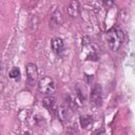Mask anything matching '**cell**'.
Returning <instances> with one entry per match:
<instances>
[{
  "instance_id": "6da1fadb",
  "label": "cell",
  "mask_w": 135,
  "mask_h": 135,
  "mask_svg": "<svg viewBox=\"0 0 135 135\" xmlns=\"http://www.w3.org/2000/svg\"><path fill=\"white\" fill-rule=\"evenodd\" d=\"M123 38H124L123 32L119 27H113L107 33V39L109 42V46L113 51H117L120 47L123 41Z\"/></svg>"
},
{
  "instance_id": "7a4b0ae2",
  "label": "cell",
  "mask_w": 135,
  "mask_h": 135,
  "mask_svg": "<svg viewBox=\"0 0 135 135\" xmlns=\"http://www.w3.org/2000/svg\"><path fill=\"white\" fill-rule=\"evenodd\" d=\"M38 89L43 94H53L56 90L55 82L50 77H42L38 81Z\"/></svg>"
},
{
  "instance_id": "3957f363",
  "label": "cell",
  "mask_w": 135,
  "mask_h": 135,
  "mask_svg": "<svg viewBox=\"0 0 135 135\" xmlns=\"http://www.w3.org/2000/svg\"><path fill=\"white\" fill-rule=\"evenodd\" d=\"M90 100L91 103L94 104L95 107H100L102 104V89L100 84L98 83L94 84L90 94Z\"/></svg>"
},
{
  "instance_id": "277c9868",
  "label": "cell",
  "mask_w": 135,
  "mask_h": 135,
  "mask_svg": "<svg viewBox=\"0 0 135 135\" xmlns=\"http://www.w3.org/2000/svg\"><path fill=\"white\" fill-rule=\"evenodd\" d=\"M56 114H57L58 119H59L61 122L65 123V122H68V121L70 120V118H71V116H72V111H71V108H70L69 105L62 104V105H59V107L57 108Z\"/></svg>"
},
{
  "instance_id": "5b68a950",
  "label": "cell",
  "mask_w": 135,
  "mask_h": 135,
  "mask_svg": "<svg viewBox=\"0 0 135 135\" xmlns=\"http://www.w3.org/2000/svg\"><path fill=\"white\" fill-rule=\"evenodd\" d=\"M26 70V76H27V80L30 82H35L37 77H38V70L37 66L34 63H27L25 66Z\"/></svg>"
},
{
  "instance_id": "8992f818",
  "label": "cell",
  "mask_w": 135,
  "mask_h": 135,
  "mask_svg": "<svg viewBox=\"0 0 135 135\" xmlns=\"http://www.w3.org/2000/svg\"><path fill=\"white\" fill-rule=\"evenodd\" d=\"M66 11H68V15H69L70 17H73V18L77 17V16L79 15V13H80V5H79V2H78L77 0H72V1L70 2V4L68 5Z\"/></svg>"
},
{
  "instance_id": "52a82bcc",
  "label": "cell",
  "mask_w": 135,
  "mask_h": 135,
  "mask_svg": "<svg viewBox=\"0 0 135 135\" xmlns=\"http://www.w3.org/2000/svg\"><path fill=\"white\" fill-rule=\"evenodd\" d=\"M51 46H52V50L56 54H61L63 52V50H64V42H63V40L61 38L55 37L51 41Z\"/></svg>"
},
{
  "instance_id": "ba28073f",
  "label": "cell",
  "mask_w": 135,
  "mask_h": 135,
  "mask_svg": "<svg viewBox=\"0 0 135 135\" xmlns=\"http://www.w3.org/2000/svg\"><path fill=\"white\" fill-rule=\"evenodd\" d=\"M64 21V17L59 9H55L51 16V24L54 26H60Z\"/></svg>"
},
{
  "instance_id": "9c48e42d",
  "label": "cell",
  "mask_w": 135,
  "mask_h": 135,
  "mask_svg": "<svg viewBox=\"0 0 135 135\" xmlns=\"http://www.w3.org/2000/svg\"><path fill=\"white\" fill-rule=\"evenodd\" d=\"M38 25H39V18L36 16V15H32L30 17V20H28V30L31 33H34L37 31L38 28Z\"/></svg>"
},
{
  "instance_id": "30bf717a",
  "label": "cell",
  "mask_w": 135,
  "mask_h": 135,
  "mask_svg": "<svg viewBox=\"0 0 135 135\" xmlns=\"http://www.w3.org/2000/svg\"><path fill=\"white\" fill-rule=\"evenodd\" d=\"M56 104V99L53 96H47L42 99V105L49 110H53Z\"/></svg>"
},
{
  "instance_id": "8fae6325",
  "label": "cell",
  "mask_w": 135,
  "mask_h": 135,
  "mask_svg": "<svg viewBox=\"0 0 135 135\" xmlns=\"http://www.w3.org/2000/svg\"><path fill=\"white\" fill-rule=\"evenodd\" d=\"M75 90H76V93H77V96L80 98V100H84L85 97H86V90L83 85H81V83H77L75 85Z\"/></svg>"
},
{
  "instance_id": "7c38bea8",
  "label": "cell",
  "mask_w": 135,
  "mask_h": 135,
  "mask_svg": "<svg viewBox=\"0 0 135 135\" xmlns=\"http://www.w3.org/2000/svg\"><path fill=\"white\" fill-rule=\"evenodd\" d=\"M79 122H80V126L83 128V129H88L92 126L93 123V119L89 116H81L80 119H79Z\"/></svg>"
},
{
  "instance_id": "4fadbf2b",
  "label": "cell",
  "mask_w": 135,
  "mask_h": 135,
  "mask_svg": "<svg viewBox=\"0 0 135 135\" xmlns=\"http://www.w3.org/2000/svg\"><path fill=\"white\" fill-rule=\"evenodd\" d=\"M64 99H65V102L68 103V105L71 108V109H77V107H78V104H77V101H76V99L72 96V95H65L64 96Z\"/></svg>"
},
{
  "instance_id": "5bb4252c",
  "label": "cell",
  "mask_w": 135,
  "mask_h": 135,
  "mask_svg": "<svg viewBox=\"0 0 135 135\" xmlns=\"http://www.w3.org/2000/svg\"><path fill=\"white\" fill-rule=\"evenodd\" d=\"M8 76L13 79H19L20 76H21V73H20V70L18 68H13L9 72H8Z\"/></svg>"
},
{
  "instance_id": "9a60e30c",
  "label": "cell",
  "mask_w": 135,
  "mask_h": 135,
  "mask_svg": "<svg viewBox=\"0 0 135 135\" xmlns=\"http://www.w3.org/2000/svg\"><path fill=\"white\" fill-rule=\"evenodd\" d=\"M101 2L105 5V6H112L114 4V0H101Z\"/></svg>"
}]
</instances>
